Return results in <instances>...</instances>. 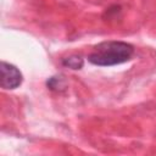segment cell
I'll use <instances>...</instances> for the list:
<instances>
[{
	"mask_svg": "<svg viewBox=\"0 0 156 156\" xmlns=\"http://www.w3.org/2000/svg\"><path fill=\"white\" fill-rule=\"evenodd\" d=\"M134 46L126 41L108 40L98 44L89 54L88 61L99 67H111L129 61L134 55Z\"/></svg>",
	"mask_w": 156,
	"mask_h": 156,
	"instance_id": "obj_1",
	"label": "cell"
},
{
	"mask_svg": "<svg viewBox=\"0 0 156 156\" xmlns=\"http://www.w3.org/2000/svg\"><path fill=\"white\" fill-rule=\"evenodd\" d=\"M0 85L5 90H13L22 84L23 76L21 71L12 63L1 61L0 63Z\"/></svg>",
	"mask_w": 156,
	"mask_h": 156,
	"instance_id": "obj_2",
	"label": "cell"
},
{
	"mask_svg": "<svg viewBox=\"0 0 156 156\" xmlns=\"http://www.w3.org/2000/svg\"><path fill=\"white\" fill-rule=\"evenodd\" d=\"M61 63H62V66L68 67L71 69H80L84 66V60L78 55H71L68 57L62 58Z\"/></svg>",
	"mask_w": 156,
	"mask_h": 156,
	"instance_id": "obj_3",
	"label": "cell"
},
{
	"mask_svg": "<svg viewBox=\"0 0 156 156\" xmlns=\"http://www.w3.org/2000/svg\"><path fill=\"white\" fill-rule=\"evenodd\" d=\"M46 85L50 90L61 91V90L66 89V80L61 76H55V77H50L46 80Z\"/></svg>",
	"mask_w": 156,
	"mask_h": 156,
	"instance_id": "obj_4",
	"label": "cell"
}]
</instances>
